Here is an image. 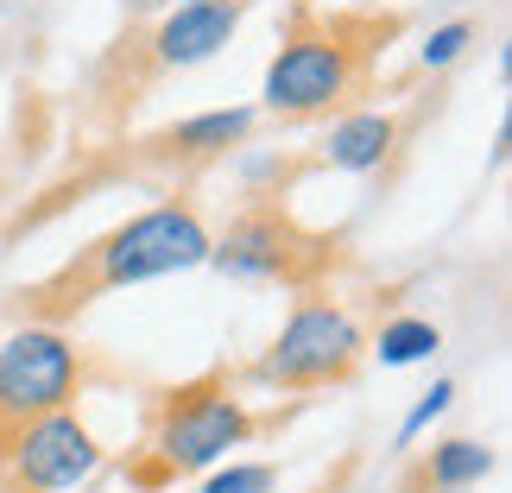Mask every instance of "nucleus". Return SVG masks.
Returning a JSON list of instances; mask_svg holds the SVG:
<instances>
[{
  "mask_svg": "<svg viewBox=\"0 0 512 493\" xmlns=\"http://www.w3.org/2000/svg\"><path fill=\"white\" fill-rule=\"evenodd\" d=\"M209 260V222L190 196H165L127 222L102 228L95 241H83L70 260H57L45 279L19 285V323H45V329H64L76 323L89 304H102L108 291H127V285H146V279H165V272H190Z\"/></svg>",
  "mask_w": 512,
  "mask_h": 493,
  "instance_id": "f257e3e1",
  "label": "nucleus"
},
{
  "mask_svg": "<svg viewBox=\"0 0 512 493\" xmlns=\"http://www.w3.org/2000/svg\"><path fill=\"white\" fill-rule=\"evenodd\" d=\"M405 32V13L380 7H291L285 38L266 64V114L279 121H323V114H354L373 95V70Z\"/></svg>",
  "mask_w": 512,
  "mask_h": 493,
  "instance_id": "f03ea898",
  "label": "nucleus"
},
{
  "mask_svg": "<svg viewBox=\"0 0 512 493\" xmlns=\"http://www.w3.org/2000/svg\"><path fill=\"white\" fill-rule=\"evenodd\" d=\"M291 411H247V399L234 392V367H209L196 380L171 386L146 418V443L133 449L127 462V481L140 493H159V487H177L184 475H203L228 456V449L253 443L260 430H279Z\"/></svg>",
  "mask_w": 512,
  "mask_h": 493,
  "instance_id": "7ed1b4c3",
  "label": "nucleus"
},
{
  "mask_svg": "<svg viewBox=\"0 0 512 493\" xmlns=\"http://www.w3.org/2000/svg\"><path fill=\"white\" fill-rule=\"evenodd\" d=\"M253 0H190V7H171L159 19H146V26H127L121 38L108 45V57L95 64V121L102 127H121L133 121V108L146 102L152 89L165 83V76L203 64L228 45L234 32H241Z\"/></svg>",
  "mask_w": 512,
  "mask_h": 493,
  "instance_id": "20e7f679",
  "label": "nucleus"
},
{
  "mask_svg": "<svg viewBox=\"0 0 512 493\" xmlns=\"http://www.w3.org/2000/svg\"><path fill=\"white\" fill-rule=\"evenodd\" d=\"M209 266L247 285H285L317 291L342 266V234L304 228L279 196H253L222 234H209Z\"/></svg>",
  "mask_w": 512,
  "mask_h": 493,
  "instance_id": "39448f33",
  "label": "nucleus"
},
{
  "mask_svg": "<svg viewBox=\"0 0 512 493\" xmlns=\"http://www.w3.org/2000/svg\"><path fill=\"white\" fill-rule=\"evenodd\" d=\"M361 354H367V335L354 323V310L323 298V291H298L272 348L253 354L241 373L266 392H329L361 373Z\"/></svg>",
  "mask_w": 512,
  "mask_h": 493,
  "instance_id": "423d86ee",
  "label": "nucleus"
},
{
  "mask_svg": "<svg viewBox=\"0 0 512 493\" xmlns=\"http://www.w3.org/2000/svg\"><path fill=\"white\" fill-rule=\"evenodd\" d=\"M83 399V348L64 329L19 323L0 335V462L38 418Z\"/></svg>",
  "mask_w": 512,
  "mask_h": 493,
  "instance_id": "0eeeda50",
  "label": "nucleus"
},
{
  "mask_svg": "<svg viewBox=\"0 0 512 493\" xmlns=\"http://www.w3.org/2000/svg\"><path fill=\"white\" fill-rule=\"evenodd\" d=\"M95 468H102V443L76 418V405H64V411H51V418H38L26 437L7 449L0 493H64L76 481H89Z\"/></svg>",
  "mask_w": 512,
  "mask_h": 493,
  "instance_id": "6e6552de",
  "label": "nucleus"
},
{
  "mask_svg": "<svg viewBox=\"0 0 512 493\" xmlns=\"http://www.w3.org/2000/svg\"><path fill=\"white\" fill-rule=\"evenodd\" d=\"M253 133V108H222V114H196V121L159 127L152 140L127 146V171H203L215 159H228V146H241Z\"/></svg>",
  "mask_w": 512,
  "mask_h": 493,
  "instance_id": "1a4fd4ad",
  "label": "nucleus"
},
{
  "mask_svg": "<svg viewBox=\"0 0 512 493\" xmlns=\"http://www.w3.org/2000/svg\"><path fill=\"white\" fill-rule=\"evenodd\" d=\"M392 146H399V121L380 114V108H354V114H342V121L329 127L323 159L342 165V171H380L392 159Z\"/></svg>",
  "mask_w": 512,
  "mask_h": 493,
  "instance_id": "9d476101",
  "label": "nucleus"
},
{
  "mask_svg": "<svg viewBox=\"0 0 512 493\" xmlns=\"http://www.w3.org/2000/svg\"><path fill=\"white\" fill-rule=\"evenodd\" d=\"M487 475H494V449L481 437H449L405 475V493H462Z\"/></svg>",
  "mask_w": 512,
  "mask_h": 493,
  "instance_id": "9b49d317",
  "label": "nucleus"
},
{
  "mask_svg": "<svg viewBox=\"0 0 512 493\" xmlns=\"http://www.w3.org/2000/svg\"><path fill=\"white\" fill-rule=\"evenodd\" d=\"M437 323H424V317H392L380 329V367H411V361H430L437 354Z\"/></svg>",
  "mask_w": 512,
  "mask_h": 493,
  "instance_id": "f8f14e48",
  "label": "nucleus"
},
{
  "mask_svg": "<svg viewBox=\"0 0 512 493\" xmlns=\"http://www.w3.org/2000/svg\"><path fill=\"white\" fill-rule=\"evenodd\" d=\"M272 487H279L272 462H241V468H222V475L203 481V493H272Z\"/></svg>",
  "mask_w": 512,
  "mask_h": 493,
  "instance_id": "ddd939ff",
  "label": "nucleus"
},
{
  "mask_svg": "<svg viewBox=\"0 0 512 493\" xmlns=\"http://www.w3.org/2000/svg\"><path fill=\"white\" fill-rule=\"evenodd\" d=\"M468 45H475V19H456V26H443V32H430V38H424L418 64H424V70H443V64H456Z\"/></svg>",
  "mask_w": 512,
  "mask_h": 493,
  "instance_id": "4468645a",
  "label": "nucleus"
},
{
  "mask_svg": "<svg viewBox=\"0 0 512 493\" xmlns=\"http://www.w3.org/2000/svg\"><path fill=\"white\" fill-rule=\"evenodd\" d=\"M449 399H456V380H437V386H430V392H424V399H418V405H411V418L399 424V449H411V437H418V430H424V424H437V418H443V411H449Z\"/></svg>",
  "mask_w": 512,
  "mask_h": 493,
  "instance_id": "2eb2a0df",
  "label": "nucleus"
},
{
  "mask_svg": "<svg viewBox=\"0 0 512 493\" xmlns=\"http://www.w3.org/2000/svg\"><path fill=\"white\" fill-rule=\"evenodd\" d=\"M342 475H348V462H342ZM342 475H329L323 487H310V493H342Z\"/></svg>",
  "mask_w": 512,
  "mask_h": 493,
  "instance_id": "dca6fc26",
  "label": "nucleus"
},
{
  "mask_svg": "<svg viewBox=\"0 0 512 493\" xmlns=\"http://www.w3.org/2000/svg\"><path fill=\"white\" fill-rule=\"evenodd\" d=\"M133 7H159V0H133ZM171 7H190V0H171Z\"/></svg>",
  "mask_w": 512,
  "mask_h": 493,
  "instance_id": "f3484780",
  "label": "nucleus"
}]
</instances>
